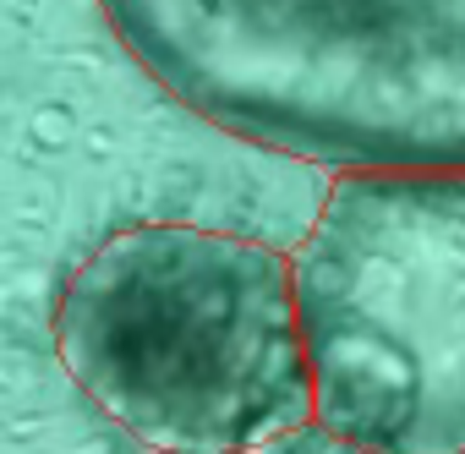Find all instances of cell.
I'll list each match as a JSON object with an SVG mask.
<instances>
[{"label": "cell", "mask_w": 465, "mask_h": 454, "mask_svg": "<svg viewBox=\"0 0 465 454\" xmlns=\"http://www.w3.org/2000/svg\"><path fill=\"white\" fill-rule=\"evenodd\" d=\"M55 350L121 432L170 454H247L318 416L296 263L197 224L99 242L61 291Z\"/></svg>", "instance_id": "obj_2"}, {"label": "cell", "mask_w": 465, "mask_h": 454, "mask_svg": "<svg viewBox=\"0 0 465 454\" xmlns=\"http://www.w3.org/2000/svg\"><path fill=\"white\" fill-rule=\"evenodd\" d=\"M197 121L329 170H465V0H99Z\"/></svg>", "instance_id": "obj_1"}, {"label": "cell", "mask_w": 465, "mask_h": 454, "mask_svg": "<svg viewBox=\"0 0 465 454\" xmlns=\"http://www.w3.org/2000/svg\"><path fill=\"white\" fill-rule=\"evenodd\" d=\"M318 416L465 454V170H345L296 258Z\"/></svg>", "instance_id": "obj_3"}, {"label": "cell", "mask_w": 465, "mask_h": 454, "mask_svg": "<svg viewBox=\"0 0 465 454\" xmlns=\"http://www.w3.org/2000/svg\"><path fill=\"white\" fill-rule=\"evenodd\" d=\"M247 454H389V449H372V443L329 427L323 416H312V421H302V427H291V432H280V438H269Z\"/></svg>", "instance_id": "obj_4"}]
</instances>
